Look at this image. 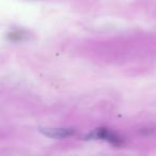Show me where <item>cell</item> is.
Returning <instances> with one entry per match:
<instances>
[{"label":"cell","mask_w":156,"mask_h":156,"mask_svg":"<svg viewBox=\"0 0 156 156\" xmlns=\"http://www.w3.org/2000/svg\"><path fill=\"white\" fill-rule=\"evenodd\" d=\"M87 138L88 139H106L109 142L113 143V144H115V145H120L123 142V139H122L121 137L113 134V133L109 132L106 128H98V129L93 130Z\"/></svg>","instance_id":"6da1fadb"},{"label":"cell","mask_w":156,"mask_h":156,"mask_svg":"<svg viewBox=\"0 0 156 156\" xmlns=\"http://www.w3.org/2000/svg\"><path fill=\"white\" fill-rule=\"evenodd\" d=\"M25 37V34L20 31H16V32H12L9 34V39L13 40V41H20V40H23Z\"/></svg>","instance_id":"3957f363"},{"label":"cell","mask_w":156,"mask_h":156,"mask_svg":"<svg viewBox=\"0 0 156 156\" xmlns=\"http://www.w3.org/2000/svg\"><path fill=\"white\" fill-rule=\"evenodd\" d=\"M40 132L45 135V136L56 139L69 137L74 134V130L69 129V128H41Z\"/></svg>","instance_id":"7a4b0ae2"}]
</instances>
